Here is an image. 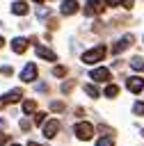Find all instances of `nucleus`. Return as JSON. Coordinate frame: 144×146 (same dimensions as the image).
I'll return each mask as SVG.
<instances>
[{"label": "nucleus", "instance_id": "1", "mask_svg": "<svg viewBox=\"0 0 144 146\" xmlns=\"http://www.w3.org/2000/svg\"><path fill=\"white\" fill-rule=\"evenodd\" d=\"M105 52H107L105 46H96V48L82 52V62H85V64H96V62H101V59L105 57Z\"/></svg>", "mask_w": 144, "mask_h": 146}, {"label": "nucleus", "instance_id": "2", "mask_svg": "<svg viewBox=\"0 0 144 146\" xmlns=\"http://www.w3.org/2000/svg\"><path fill=\"white\" fill-rule=\"evenodd\" d=\"M73 130H75V137H78V139H85V141H87V139H91V137H94V125H91V123H87V121L75 123V128H73Z\"/></svg>", "mask_w": 144, "mask_h": 146}, {"label": "nucleus", "instance_id": "3", "mask_svg": "<svg viewBox=\"0 0 144 146\" xmlns=\"http://www.w3.org/2000/svg\"><path fill=\"white\" fill-rule=\"evenodd\" d=\"M126 87H128L133 94H139V91L144 89V78H139V75H133V78H128Z\"/></svg>", "mask_w": 144, "mask_h": 146}, {"label": "nucleus", "instance_id": "4", "mask_svg": "<svg viewBox=\"0 0 144 146\" xmlns=\"http://www.w3.org/2000/svg\"><path fill=\"white\" fill-rule=\"evenodd\" d=\"M59 130V121L57 119H50L48 123H43V137H55Z\"/></svg>", "mask_w": 144, "mask_h": 146}, {"label": "nucleus", "instance_id": "5", "mask_svg": "<svg viewBox=\"0 0 144 146\" xmlns=\"http://www.w3.org/2000/svg\"><path fill=\"white\" fill-rule=\"evenodd\" d=\"M34 78H37V66H34V64H27V66L21 71V80H23V82H32Z\"/></svg>", "mask_w": 144, "mask_h": 146}, {"label": "nucleus", "instance_id": "6", "mask_svg": "<svg viewBox=\"0 0 144 146\" xmlns=\"http://www.w3.org/2000/svg\"><path fill=\"white\" fill-rule=\"evenodd\" d=\"M89 78L96 80V82H107V80H110V71H107V68H94V71L89 73Z\"/></svg>", "mask_w": 144, "mask_h": 146}, {"label": "nucleus", "instance_id": "7", "mask_svg": "<svg viewBox=\"0 0 144 146\" xmlns=\"http://www.w3.org/2000/svg\"><path fill=\"white\" fill-rule=\"evenodd\" d=\"M103 11V5L98 2V0H89L87 5H85V14L87 16H94V14H101Z\"/></svg>", "mask_w": 144, "mask_h": 146}, {"label": "nucleus", "instance_id": "8", "mask_svg": "<svg viewBox=\"0 0 144 146\" xmlns=\"http://www.w3.org/2000/svg\"><path fill=\"white\" fill-rule=\"evenodd\" d=\"M78 7H80V5H78L75 0H64V2H62V14H64V16H71V14L78 11Z\"/></svg>", "mask_w": 144, "mask_h": 146}, {"label": "nucleus", "instance_id": "9", "mask_svg": "<svg viewBox=\"0 0 144 146\" xmlns=\"http://www.w3.org/2000/svg\"><path fill=\"white\" fill-rule=\"evenodd\" d=\"M133 43V34H126L123 39H119L117 43H114V48H112V52H121V50H126L128 46Z\"/></svg>", "mask_w": 144, "mask_h": 146}, {"label": "nucleus", "instance_id": "10", "mask_svg": "<svg viewBox=\"0 0 144 146\" xmlns=\"http://www.w3.org/2000/svg\"><path fill=\"white\" fill-rule=\"evenodd\" d=\"M25 48H27V39H23V36H16L14 41H11V50L14 52H25Z\"/></svg>", "mask_w": 144, "mask_h": 146}, {"label": "nucleus", "instance_id": "11", "mask_svg": "<svg viewBox=\"0 0 144 146\" xmlns=\"http://www.w3.org/2000/svg\"><path fill=\"white\" fill-rule=\"evenodd\" d=\"M21 96H23V91H21V89H11V91H7V94H5V96H0V98H2V100H5V105H7V103H16Z\"/></svg>", "mask_w": 144, "mask_h": 146}, {"label": "nucleus", "instance_id": "12", "mask_svg": "<svg viewBox=\"0 0 144 146\" xmlns=\"http://www.w3.org/2000/svg\"><path fill=\"white\" fill-rule=\"evenodd\" d=\"M37 55H39V57H43V59H48V62H55V59H57V55H55L53 50L43 48V46H37Z\"/></svg>", "mask_w": 144, "mask_h": 146}, {"label": "nucleus", "instance_id": "13", "mask_svg": "<svg viewBox=\"0 0 144 146\" xmlns=\"http://www.w3.org/2000/svg\"><path fill=\"white\" fill-rule=\"evenodd\" d=\"M11 11L18 14V16H23V14H27V5H25L23 0H16V2L11 5Z\"/></svg>", "mask_w": 144, "mask_h": 146}, {"label": "nucleus", "instance_id": "14", "mask_svg": "<svg viewBox=\"0 0 144 146\" xmlns=\"http://www.w3.org/2000/svg\"><path fill=\"white\" fill-rule=\"evenodd\" d=\"M130 66H133L135 71H144V59H142V57H133V59H130Z\"/></svg>", "mask_w": 144, "mask_h": 146}, {"label": "nucleus", "instance_id": "15", "mask_svg": "<svg viewBox=\"0 0 144 146\" xmlns=\"http://www.w3.org/2000/svg\"><path fill=\"white\" fill-rule=\"evenodd\" d=\"M114 144V137L112 135H107V137H101L98 141H96V146H112Z\"/></svg>", "mask_w": 144, "mask_h": 146}, {"label": "nucleus", "instance_id": "16", "mask_svg": "<svg viewBox=\"0 0 144 146\" xmlns=\"http://www.w3.org/2000/svg\"><path fill=\"white\" fill-rule=\"evenodd\" d=\"M117 94H119V87H117V84H110V87H105V96H107V98H114Z\"/></svg>", "mask_w": 144, "mask_h": 146}, {"label": "nucleus", "instance_id": "17", "mask_svg": "<svg viewBox=\"0 0 144 146\" xmlns=\"http://www.w3.org/2000/svg\"><path fill=\"white\" fill-rule=\"evenodd\" d=\"M85 91H87L91 98H98V96H101V94H98V89H96L94 84H85Z\"/></svg>", "mask_w": 144, "mask_h": 146}, {"label": "nucleus", "instance_id": "18", "mask_svg": "<svg viewBox=\"0 0 144 146\" xmlns=\"http://www.w3.org/2000/svg\"><path fill=\"white\" fill-rule=\"evenodd\" d=\"M23 110L30 114V112H34V110H37V103H34V100H25V103H23Z\"/></svg>", "mask_w": 144, "mask_h": 146}, {"label": "nucleus", "instance_id": "19", "mask_svg": "<svg viewBox=\"0 0 144 146\" xmlns=\"http://www.w3.org/2000/svg\"><path fill=\"white\" fill-rule=\"evenodd\" d=\"M53 73H55L57 78H62V75H66V68H64V66H55V68H53Z\"/></svg>", "mask_w": 144, "mask_h": 146}, {"label": "nucleus", "instance_id": "20", "mask_svg": "<svg viewBox=\"0 0 144 146\" xmlns=\"http://www.w3.org/2000/svg\"><path fill=\"white\" fill-rule=\"evenodd\" d=\"M133 112L135 114H144V103H135L133 105Z\"/></svg>", "mask_w": 144, "mask_h": 146}, {"label": "nucleus", "instance_id": "21", "mask_svg": "<svg viewBox=\"0 0 144 146\" xmlns=\"http://www.w3.org/2000/svg\"><path fill=\"white\" fill-rule=\"evenodd\" d=\"M62 107H64V105H62L59 100H53V103H50V110H62Z\"/></svg>", "mask_w": 144, "mask_h": 146}, {"label": "nucleus", "instance_id": "22", "mask_svg": "<svg viewBox=\"0 0 144 146\" xmlns=\"http://www.w3.org/2000/svg\"><path fill=\"white\" fill-rule=\"evenodd\" d=\"M34 121H37V123H43V121H46V114H43V112H39V114L34 116Z\"/></svg>", "mask_w": 144, "mask_h": 146}, {"label": "nucleus", "instance_id": "23", "mask_svg": "<svg viewBox=\"0 0 144 146\" xmlns=\"http://www.w3.org/2000/svg\"><path fill=\"white\" fill-rule=\"evenodd\" d=\"M21 128H23V130H30V121H27V119H21Z\"/></svg>", "mask_w": 144, "mask_h": 146}, {"label": "nucleus", "instance_id": "24", "mask_svg": "<svg viewBox=\"0 0 144 146\" xmlns=\"http://www.w3.org/2000/svg\"><path fill=\"white\" fill-rule=\"evenodd\" d=\"M121 5H123V7H126V9H130V7H133V5H135V0H123V2H121Z\"/></svg>", "mask_w": 144, "mask_h": 146}, {"label": "nucleus", "instance_id": "25", "mask_svg": "<svg viewBox=\"0 0 144 146\" xmlns=\"http://www.w3.org/2000/svg\"><path fill=\"white\" fill-rule=\"evenodd\" d=\"M123 0H105V5H110V7H114V5H121Z\"/></svg>", "mask_w": 144, "mask_h": 146}, {"label": "nucleus", "instance_id": "26", "mask_svg": "<svg viewBox=\"0 0 144 146\" xmlns=\"http://www.w3.org/2000/svg\"><path fill=\"white\" fill-rule=\"evenodd\" d=\"M62 91H64V94L71 91V82H64V84H62Z\"/></svg>", "mask_w": 144, "mask_h": 146}, {"label": "nucleus", "instance_id": "27", "mask_svg": "<svg viewBox=\"0 0 144 146\" xmlns=\"http://www.w3.org/2000/svg\"><path fill=\"white\" fill-rule=\"evenodd\" d=\"M39 16H41V18H46V16H50V11H46V9H39Z\"/></svg>", "mask_w": 144, "mask_h": 146}, {"label": "nucleus", "instance_id": "28", "mask_svg": "<svg viewBox=\"0 0 144 146\" xmlns=\"http://www.w3.org/2000/svg\"><path fill=\"white\" fill-rule=\"evenodd\" d=\"M5 141H7V135H2V132H0V146H2Z\"/></svg>", "mask_w": 144, "mask_h": 146}, {"label": "nucleus", "instance_id": "29", "mask_svg": "<svg viewBox=\"0 0 144 146\" xmlns=\"http://www.w3.org/2000/svg\"><path fill=\"white\" fill-rule=\"evenodd\" d=\"M27 146H41V144H34V141H27Z\"/></svg>", "mask_w": 144, "mask_h": 146}, {"label": "nucleus", "instance_id": "30", "mask_svg": "<svg viewBox=\"0 0 144 146\" xmlns=\"http://www.w3.org/2000/svg\"><path fill=\"white\" fill-rule=\"evenodd\" d=\"M2 128H5V121H2V119H0V130H2Z\"/></svg>", "mask_w": 144, "mask_h": 146}, {"label": "nucleus", "instance_id": "31", "mask_svg": "<svg viewBox=\"0 0 144 146\" xmlns=\"http://www.w3.org/2000/svg\"><path fill=\"white\" fill-rule=\"evenodd\" d=\"M34 2H43V0H34Z\"/></svg>", "mask_w": 144, "mask_h": 146}, {"label": "nucleus", "instance_id": "32", "mask_svg": "<svg viewBox=\"0 0 144 146\" xmlns=\"http://www.w3.org/2000/svg\"><path fill=\"white\" fill-rule=\"evenodd\" d=\"M11 146H18V144H11Z\"/></svg>", "mask_w": 144, "mask_h": 146}, {"label": "nucleus", "instance_id": "33", "mask_svg": "<svg viewBox=\"0 0 144 146\" xmlns=\"http://www.w3.org/2000/svg\"><path fill=\"white\" fill-rule=\"evenodd\" d=\"M142 135H144V130H142Z\"/></svg>", "mask_w": 144, "mask_h": 146}]
</instances>
